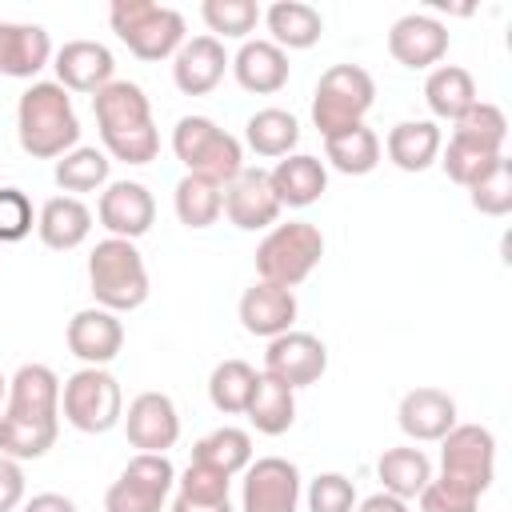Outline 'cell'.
I'll use <instances>...</instances> for the list:
<instances>
[{"label": "cell", "mask_w": 512, "mask_h": 512, "mask_svg": "<svg viewBox=\"0 0 512 512\" xmlns=\"http://www.w3.org/2000/svg\"><path fill=\"white\" fill-rule=\"evenodd\" d=\"M356 512H408V500H396L388 492H372L368 500L356 504Z\"/></svg>", "instance_id": "obj_49"}, {"label": "cell", "mask_w": 512, "mask_h": 512, "mask_svg": "<svg viewBox=\"0 0 512 512\" xmlns=\"http://www.w3.org/2000/svg\"><path fill=\"white\" fill-rule=\"evenodd\" d=\"M36 232H40L44 248H52V252H72V248H80V244L88 240V232H92V212H88V204H84L80 196H52V200L40 208V216H36Z\"/></svg>", "instance_id": "obj_26"}, {"label": "cell", "mask_w": 512, "mask_h": 512, "mask_svg": "<svg viewBox=\"0 0 512 512\" xmlns=\"http://www.w3.org/2000/svg\"><path fill=\"white\" fill-rule=\"evenodd\" d=\"M372 100H376V84L360 64H332L316 84L312 124L320 128V136L344 132L352 124H364Z\"/></svg>", "instance_id": "obj_7"}, {"label": "cell", "mask_w": 512, "mask_h": 512, "mask_svg": "<svg viewBox=\"0 0 512 512\" xmlns=\"http://www.w3.org/2000/svg\"><path fill=\"white\" fill-rule=\"evenodd\" d=\"M244 140L256 156H268V160H280V156H292L296 140H300V124L292 112L284 108H260L248 116L244 124Z\"/></svg>", "instance_id": "obj_33"}, {"label": "cell", "mask_w": 512, "mask_h": 512, "mask_svg": "<svg viewBox=\"0 0 512 512\" xmlns=\"http://www.w3.org/2000/svg\"><path fill=\"white\" fill-rule=\"evenodd\" d=\"M60 408H64V420L76 432L100 436V432H108V428L120 424L124 396H120V384H116V376L108 368H80V372H72L64 380Z\"/></svg>", "instance_id": "obj_8"}, {"label": "cell", "mask_w": 512, "mask_h": 512, "mask_svg": "<svg viewBox=\"0 0 512 512\" xmlns=\"http://www.w3.org/2000/svg\"><path fill=\"white\" fill-rule=\"evenodd\" d=\"M376 476H380V492L396 496V500H416L424 492V484L432 480V460L424 456V448H388L376 460Z\"/></svg>", "instance_id": "obj_31"}, {"label": "cell", "mask_w": 512, "mask_h": 512, "mask_svg": "<svg viewBox=\"0 0 512 512\" xmlns=\"http://www.w3.org/2000/svg\"><path fill=\"white\" fill-rule=\"evenodd\" d=\"M20 512H76V504H72L68 496H60V492H40V496H32Z\"/></svg>", "instance_id": "obj_48"}, {"label": "cell", "mask_w": 512, "mask_h": 512, "mask_svg": "<svg viewBox=\"0 0 512 512\" xmlns=\"http://www.w3.org/2000/svg\"><path fill=\"white\" fill-rule=\"evenodd\" d=\"M228 484H232V476H224V472H216V468H204V464H188L184 468V476L176 480V496H184V500H228Z\"/></svg>", "instance_id": "obj_45"}, {"label": "cell", "mask_w": 512, "mask_h": 512, "mask_svg": "<svg viewBox=\"0 0 512 512\" xmlns=\"http://www.w3.org/2000/svg\"><path fill=\"white\" fill-rule=\"evenodd\" d=\"M192 464L216 468L224 476H236V472H244L252 464V436L244 428L224 424V428H216V432H208V436H200L192 444Z\"/></svg>", "instance_id": "obj_35"}, {"label": "cell", "mask_w": 512, "mask_h": 512, "mask_svg": "<svg viewBox=\"0 0 512 512\" xmlns=\"http://www.w3.org/2000/svg\"><path fill=\"white\" fill-rule=\"evenodd\" d=\"M228 68L236 84L256 96H272L288 84V52L276 48L272 40H244L240 52L228 60Z\"/></svg>", "instance_id": "obj_23"}, {"label": "cell", "mask_w": 512, "mask_h": 512, "mask_svg": "<svg viewBox=\"0 0 512 512\" xmlns=\"http://www.w3.org/2000/svg\"><path fill=\"white\" fill-rule=\"evenodd\" d=\"M64 340H68V352L76 360H84V368H104L124 348V324L108 308H80L68 320Z\"/></svg>", "instance_id": "obj_15"}, {"label": "cell", "mask_w": 512, "mask_h": 512, "mask_svg": "<svg viewBox=\"0 0 512 512\" xmlns=\"http://www.w3.org/2000/svg\"><path fill=\"white\" fill-rule=\"evenodd\" d=\"M4 416L32 420V424H60V380L48 364H20L8 380V408Z\"/></svg>", "instance_id": "obj_16"}, {"label": "cell", "mask_w": 512, "mask_h": 512, "mask_svg": "<svg viewBox=\"0 0 512 512\" xmlns=\"http://www.w3.org/2000/svg\"><path fill=\"white\" fill-rule=\"evenodd\" d=\"M168 512H232V500H184V496H176L172 500V508Z\"/></svg>", "instance_id": "obj_50"}, {"label": "cell", "mask_w": 512, "mask_h": 512, "mask_svg": "<svg viewBox=\"0 0 512 512\" xmlns=\"http://www.w3.org/2000/svg\"><path fill=\"white\" fill-rule=\"evenodd\" d=\"M176 488V468L168 456L136 452L124 472L104 492V512H164L168 492Z\"/></svg>", "instance_id": "obj_9"}, {"label": "cell", "mask_w": 512, "mask_h": 512, "mask_svg": "<svg viewBox=\"0 0 512 512\" xmlns=\"http://www.w3.org/2000/svg\"><path fill=\"white\" fill-rule=\"evenodd\" d=\"M416 500H420V512H476V504H480V496H472L468 488H460L444 476H432Z\"/></svg>", "instance_id": "obj_44"}, {"label": "cell", "mask_w": 512, "mask_h": 512, "mask_svg": "<svg viewBox=\"0 0 512 512\" xmlns=\"http://www.w3.org/2000/svg\"><path fill=\"white\" fill-rule=\"evenodd\" d=\"M256 368L244 364V360H220L208 376V400L216 412L224 416H240L252 400V388H256Z\"/></svg>", "instance_id": "obj_36"}, {"label": "cell", "mask_w": 512, "mask_h": 512, "mask_svg": "<svg viewBox=\"0 0 512 512\" xmlns=\"http://www.w3.org/2000/svg\"><path fill=\"white\" fill-rule=\"evenodd\" d=\"M4 392H8V380H4V376H0V400H4Z\"/></svg>", "instance_id": "obj_51"}, {"label": "cell", "mask_w": 512, "mask_h": 512, "mask_svg": "<svg viewBox=\"0 0 512 512\" xmlns=\"http://www.w3.org/2000/svg\"><path fill=\"white\" fill-rule=\"evenodd\" d=\"M260 20L268 24V36L276 48H312L324 32V20L312 4L304 0H276L268 12H260Z\"/></svg>", "instance_id": "obj_28"}, {"label": "cell", "mask_w": 512, "mask_h": 512, "mask_svg": "<svg viewBox=\"0 0 512 512\" xmlns=\"http://www.w3.org/2000/svg\"><path fill=\"white\" fill-rule=\"evenodd\" d=\"M108 24L140 60H168L184 44V16L152 0H116L108 8Z\"/></svg>", "instance_id": "obj_4"}, {"label": "cell", "mask_w": 512, "mask_h": 512, "mask_svg": "<svg viewBox=\"0 0 512 512\" xmlns=\"http://www.w3.org/2000/svg\"><path fill=\"white\" fill-rule=\"evenodd\" d=\"M224 212L236 228L244 232H260V228H272L280 220V200L272 196V184H268V172L260 168H240L236 180L224 184Z\"/></svg>", "instance_id": "obj_17"}, {"label": "cell", "mask_w": 512, "mask_h": 512, "mask_svg": "<svg viewBox=\"0 0 512 512\" xmlns=\"http://www.w3.org/2000/svg\"><path fill=\"white\" fill-rule=\"evenodd\" d=\"M32 200L20 188H0V244H16L32 232Z\"/></svg>", "instance_id": "obj_46"}, {"label": "cell", "mask_w": 512, "mask_h": 512, "mask_svg": "<svg viewBox=\"0 0 512 512\" xmlns=\"http://www.w3.org/2000/svg\"><path fill=\"white\" fill-rule=\"evenodd\" d=\"M96 216L108 228V236H120V240L136 244L156 220V200L140 180H116V184H108L100 192Z\"/></svg>", "instance_id": "obj_14"}, {"label": "cell", "mask_w": 512, "mask_h": 512, "mask_svg": "<svg viewBox=\"0 0 512 512\" xmlns=\"http://www.w3.org/2000/svg\"><path fill=\"white\" fill-rule=\"evenodd\" d=\"M388 160L400 168V172H424L428 164L440 160V128L432 120H400L392 132H388Z\"/></svg>", "instance_id": "obj_27"}, {"label": "cell", "mask_w": 512, "mask_h": 512, "mask_svg": "<svg viewBox=\"0 0 512 512\" xmlns=\"http://www.w3.org/2000/svg\"><path fill=\"white\" fill-rule=\"evenodd\" d=\"M268 184H272V196L280 200V208H308L324 196L328 188V172L316 156L308 152H292L284 160H276V168L268 172Z\"/></svg>", "instance_id": "obj_25"}, {"label": "cell", "mask_w": 512, "mask_h": 512, "mask_svg": "<svg viewBox=\"0 0 512 512\" xmlns=\"http://www.w3.org/2000/svg\"><path fill=\"white\" fill-rule=\"evenodd\" d=\"M16 136L32 160H60L80 140L72 96L56 80H32L16 104Z\"/></svg>", "instance_id": "obj_2"}, {"label": "cell", "mask_w": 512, "mask_h": 512, "mask_svg": "<svg viewBox=\"0 0 512 512\" xmlns=\"http://www.w3.org/2000/svg\"><path fill=\"white\" fill-rule=\"evenodd\" d=\"M60 424H32L0 412V456L8 460H40L56 444Z\"/></svg>", "instance_id": "obj_38"}, {"label": "cell", "mask_w": 512, "mask_h": 512, "mask_svg": "<svg viewBox=\"0 0 512 512\" xmlns=\"http://www.w3.org/2000/svg\"><path fill=\"white\" fill-rule=\"evenodd\" d=\"M52 68H56V84L64 92H88V96H96L104 84L116 80L112 76L116 72V60H112V52L100 40H68L56 52Z\"/></svg>", "instance_id": "obj_19"}, {"label": "cell", "mask_w": 512, "mask_h": 512, "mask_svg": "<svg viewBox=\"0 0 512 512\" xmlns=\"http://www.w3.org/2000/svg\"><path fill=\"white\" fill-rule=\"evenodd\" d=\"M424 100H428V108H432L436 120H460L480 96H476V80H472L468 68L440 64L424 80Z\"/></svg>", "instance_id": "obj_29"}, {"label": "cell", "mask_w": 512, "mask_h": 512, "mask_svg": "<svg viewBox=\"0 0 512 512\" xmlns=\"http://www.w3.org/2000/svg\"><path fill=\"white\" fill-rule=\"evenodd\" d=\"M204 24L216 32V40H248V32L260 24V4L256 0H204L200 4Z\"/></svg>", "instance_id": "obj_39"}, {"label": "cell", "mask_w": 512, "mask_h": 512, "mask_svg": "<svg viewBox=\"0 0 512 512\" xmlns=\"http://www.w3.org/2000/svg\"><path fill=\"white\" fill-rule=\"evenodd\" d=\"M300 508V468L284 456H260L244 468L240 512H296Z\"/></svg>", "instance_id": "obj_11"}, {"label": "cell", "mask_w": 512, "mask_h": 512, "mask_svg": "<svg viewBox=\"0 0 512 512\" xmlns=\"http://www.w3.org/2000/svg\"><path fill=\"white\" fill-rule=\"evenodd\" d=\"M308 512H356V488L344 472H320L308 484Z\"/></svg>", "instance_id": "obj_43"}, {"label": "cell", "mask_w": 512, "mask_h": 512, "mask_svg": "<svg viewBox=\"0 0 512 512\" xmlns=\"http://www.w3.org/2000/svg\"><path fill=\"white\" fill-rule=\"evenodd\" d=\"M108 156L100 152V148H72V152H64L60 160H56V184H60V192H68V196H80V192H96V188H104L108 184Z\"/></svg>", "instance_id": "obj_37"}, {"label": "cell", "mask_w": 512, "mask_h": 512, "mask_svg": "<svg viewBox=\"0 0 512 512\" xmlns=\"http://www.w3.org/2000/svg\"><path fill=\"white\" fill-rule=\"evenodd\" d=\"M88 288L96 296V308L108 312H132L148 300V268L132 240L108 236L88 256Z\"/></svg>", "instance_id": "obj_3"}, {"label": "cell", "mask_w": 512, "mask_h": 512, "mask_svg": "<svg viewBox=\"0 0 512 512\" xmlns=\"http://www.w3.org/2000/svg\"><path fill=\"white\" fill-rule=\"evenodd\" d=\"M172 152L192 176H208L216 184L236 180V172L244 168L240 140L208 116H180L172 128Z\"/></svg>", "instance_id": "obj_5"}, {"label": "cell", "mask_w": 512, "mask_h": 512, "mask_svg": "<svg viewBox=\"0 0 512 512\" xmlns=\"http://www.w3.org/2000/svg\"><path fill=\"white\" fill-rule=\"evenodd\" d=\"M468 200L484 216H508L512 212V160L500 156L480 180L468 184Z\"/></svg>", "instance_id": "obj_42"}, {"label": "cell", "mask_w": 512, "mask_h": 512, "mask_svg": "<svg viewBox=\"0 0 512 512\" xmlns=\"http://www.w3.org/2000/svg\"><path fill=\"white\" fill-rule=\"evenodd\" d=\"M396 420H400V432L416 444H428V440H444L452 428H456V400L444 392V388H412L404 392L400 408H396Z\"/></svg>", "instance_id": "obj_20"}, {"label": "cell", "mask_w": 512, "mask_h": 512, "mask_svg": "<svg viewBox=\"0 0 512 512\" xmlns=\"http://www.w3.org/2000/svg\"><path fill=\"white\" fill-rule=\"evenodd\" d=\"M120 420H124L128 444L140 452L168 456V448L180 440V412H176L172 396H164V392H140Z\"/></svg>", "instance_id": "obj_13"}, {"label": "cell", "mask_w": 512, "mask_h": 512, "mask_svg": "<svg viewBox=\"0 0 512 512\" xmlns=\"http://www.w3.org/2000/svg\"><path fill=\"white\" fill-rule=\"evenodd\" d=\"M96 128L104 140V156L124 164H152L160 152V132L152 124V104L140 84L112 80L92 96Z\"/></svg>", "instance_id": "obj_1"}, {"label": "cell", "mask_w": 512, "mask_h": 512, "mask_svg": "<svg viewBox=\"0 0 512 512\" xmlns=\"http://www.w3.org/2000/svg\"><path fill=\"white\" fill-rule=\"evenodd\" d=\"M388 52L404 68H432L448 52V28L436 16L408 12L388 28Z\"/></svg>", "instance_id": "obj_18"}, {"label": "cell", "mask_w": 512, "mask_h": 512, "mask_svg": "<svg viewBox=\"0 0 512 512\" xmlns=\"http://www.w3.org/2000/svg\"><path fill=\"white\" fill-rule=\"evenodd\" d=\"M240 324H244V332L264 336V340L292 332V324H296V296H292V288L256 280L240 296Z\"/></svg>", "instance_id": "obj_22"}, {"label": "cell", "mask_w": 512, "mask_h": 512, "mask_svg": "<svg viewBox=\"0 0 512 512\" xmlns=\"http://www.w3.org/2000/svg\"><path fill=\"white\" fill-rule=\"evenodd\" d=\"M324 156L344 176H368L380 164V136L368 124H352L344 132L324 136Z\"/></svg>", "instance_id": "obj_32"}, {"label": "cell", "mask_w": 512, "mask_h": 512, "mask_svg": "<svg viewBox=\"0 0 512 512\" xmlns=\"http://www.w3.org/2000/svg\"><path fill=\"white\" fill-rule=\"evenodd\" d=\"M324 256V236L316 224L308 220H288V224H272L268 236L256 248V272L264 284H280V288H296L312 276V268Z\"/></svg>", "instance_id": "obj_6"}, {"label": "cell", "mask_w": 512, "mask_h": 512, "mask_svg": "<svg viewBox=\"0 0 512 512\" xmlns=\"http://www.w3.org/2000/svg\"><path fill=\"white\" fill-rule=\"evenodd\" d=\"M24 504V468L20 460L0 456V512H16Z\"/></svg>", "instance_id": "obj_47"}, {"label": "cell", "mask_w": 512, "mask_h": 512, "mask_svg": "<svg viewBox=\"0 0 512 512\" xmlns=\"http://www.w3.org/2000/svg\"><path fill=\"white\" fill-rule=\"evenodd\" d=\"M244 416L252 420L256 432H264V436H284V432L292 428V420H296V392H292L288 384H280V380H272V376L260 372Z\"/></svg>", "instance_id": "obj_30"}, {"label": "cell", "mask_w": 512, "mask_h": 512, "mask_svg": "<svg viewBox=\"0 0 512 512\" xmlns=\"http://www.w3.org/2000/svg\"><path fill=\"white\" fill-rule=\"evenodd\" d=\"M52 60V40L40 24L0 20V76L32 80Z\"/></svg>", "instance_id": "obj_24"}, {"label": "cell", "mask_w": 512, "mask_h": 512, "mask_svg": "<svg viewBox=\"0 0 512 512\" xmlns=\"http://www.w3.org/2000/svg\"><path fill=\"white\" fill-rule=\"evenodd\" d=\"M500 156H504V152L480 148V144H472V140H464V136H452L448 148H440V164H444L448 180H456L460 188H468L472 180H480Z\"/></svg>", "instance_id": "obj_41"}, {"label": "cell", "mask_w": 512, "mask_h": 512, "mask_svg": "<svg viewBox=\"0 0 512 512\" xmlns=\"http://www.w3.org/2000/svg\"><path fill=\"white\" fill-rule=\"evenodd\" d=\"M496 472V436L484 424H456L440 440V476L484 496Z\"/></svg>", "instance_id": "obj_10"}, {"label": "cell", "mask_w": 512, "mask_h": 512, "mask_svg": "<svg viewBox=\"0 0 512 512\" xmlns=\"http://www.w3.org/2000/svg\"><path fill=\"white\" fill-rule=\"evenodd\" d=\"M452 136H464L480 148H492V152H504V140H508V116L488 104V100H476L460 120H452Z\"/></svg>", "instance_id": "obj_40"}, {"label": "cell", "mask_w": 512, "mask_h": 512, "mask_svg": "<svg viewBox=\"0 0 512 512\" xmlns=\"http://www.w3.org/2000/svg\"><path fill=\"white\" fill-rule=\"evenodd\" d=\"M172 204H176V216L184 228H212L224 212V184L184 172L172 192Z\"/></svg>", "instance_id": "obj_34"}, {"label": "cell", "mask_w": 512, "mask_h": 512, "mask_svg": "<svg viewBox=\"0 0 512 512\" xmlns=\"http://www.w3.org/2000/svg\"><path fill=\"white\" fill-rule=\"evenodd\" d=\"M324 368H328V348H324L320 336H312V332H284V336L268 340L264 376L288 384L292 392L316 384L324 376Z\"/></svg>", "instance_id": "obj_12"}, {"label": "cell", "mask_w": 512, "mask_h": 512, "mask_svg": "<svg viewBox=\"0 0 512 512\" xmlns=\"http://www.w3.org/2000/svg\"><path fill=\"white\" fill-rule=\"evenodd\" d=\"M224 72H228V52L224 40L216 36H192L172 56V80L184 96H208L224 80Z\"/></svg>", "instance_id": "obj_21"}]
</instances>
